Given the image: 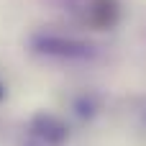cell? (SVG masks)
I'll list each match as a JSON object with an SVG mask.
<instances>
[{"label": "cell", "instance_id": "277c9868", "mask_svg": "<svg viewBox=\"0 0 146 146\" xmlns=\"http://www.w3.org/2000/svg\"><path fill=\"white\" fill-rule=\"evenodd\" d=\"M3 98H5V85L0 82V100H3Z\"/></svg>", "mask_w": 146, "mask_h": 146}, {"label": "cell", "instance_id": "6da1fadb", "mask_svg": "<svg viewBox=\"0 0 146 146\" xmlns=\"http://www.w3.org/2000/svg\"><path fill=\"white\" fill-rule=\"evenodd\" d=\"M28 51L44 62L56 64H87L98 59V46L62 31H33L28 36Z\"/></svg>", "mask_w": 146, "mask_h": 146}, {"label": "cell", "instance_id": "3957f363", "mask_svg": "<svg viewBox=\"0 0 146 146\" xmlns=\"http://www.w3.org/2000/svg\"><path fill=\"white\" fill-rule=\"evenodd\" d=\"M28 133L46 146H62L67 141V123L54 113H36L28 121Z\"/></svg>", "mask_w": 146, "mask_h": 146}, {"label": "cell", "instance_id": "7a4b0ae2", "mask_svg": "<svg viewBox=\"0 0 146 146\" xmlns=\"http://www.w3.org/2000/svg\"><path fill=\"white\" fill-rule=\"evenodd\" d=\"M74 23L85 28H113L121 21V0H54Z\"/></svg>", "mask_w": 146, "mask_h": 146}]
</instances>
